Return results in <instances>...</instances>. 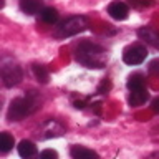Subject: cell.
Masks as SVG:
<instances>
[{"mask_svg":"<svg viewBox=\"0 0 159 159\" xmlns=\"http://www.w3.org/2000/svg\"><path fill=\"white\" fill-rule=\"evenodd\" d=\"M18 7H20V10H22L25 15L40 13L45 8L43 7V0H20Z\"/></svg>","mask_w":159,"mask_h":159,"instance_id":"cell-11","label":"cell"},{"mask_svg":"<svg viewBox=\"0 0 159 159\" xmlns=\"http://www.w3.org/2000/svg\"><path fill=\"white\" fill-rule=\"evenodd\" d=\"M22 68L13 61H3L2 63V81L7 88H13L22 81Z\"/></svg>","mask_w":159,"mask_h":159,"instance_id":"cell-5","label":"cell"},{"mask_svg":"<svg viewBox=\"0 0 159 159\" xmlns=\"http://www.w3.org/2000/svg\"><path fill=\"white\" fill-rule=\"evenodd\" d=\"M109 88H111V83H109V80H103V83L99 84V88H98V93H99V94H104V93L109 91Z\"/></svg>","mask_w":159,"mask_h":159,"instance_id":"cell-19","label":"cell"},{"mask_svg":"<svg viewBox=\"0 0 159 159\" xmlns=\"http://www.w3.org/2000/svg\"><path fill=\"white\" fill-rule=\"evenodd\" d=\"M148 70H149V73L157 75V76H159V58L151 60V61H149V65H148Z\"/></svg>","mask_w":159,"mask_h":159,"instance_id":"cell-18","label":"cell"},{"mask_svg":"<svg viewBox=\"0 0 159 159\" xmlns=\"http://www.w3.org/2000/svg\"><path fill=\"white\" fill-rule=\"evenodd\" d=\"M128 89H139V88H146V81H144V75L143 73H133L128 78Z\"/></svg>","mask_w":159,"mask_h":159,"instance_id":"cell-14","label":"cell"},{"mask_svg":"<svg viewBox=\"0 0 159 159\" xmlns=\"http://www.w3.org/2000/svg\"><path fill=\"white\" fill-rule=\"evenodd\" d=\"M38 159H58V152L55 149H43Z\"/></svg>","mask_w":159,"mask_h":159,"instance_id":"cell-17","label":"cell"},{"mask_svg":"<svg viewBox=\"0 0 159 159\" xmlns=\"http://www.w3.org/2000/svg\"><path fill=\"white\" fill-rule=\"evenodd\" d=\"M138 37L146 45H151L152 48L159 50V32L151 27H143L138 30Z\"/></svg>","mask_w":159,"mask_h":159,"instance_id":"cell-7","label":"cell"},{"mask_svg":"<svg viewBox=\"0 0 159 159\" xmlns=\"http://www.w3.org/2000/svg\"><path fill=\"white\" fill-rule=\"evenodd\" d=\"M148 99H149L148 88H139V89H131V91H129L128 103H129V106L138 108V106H143Z\"/></svg>","mask_w":159,"mask_h":159,"instance_id":"cell-9","label":"cell"},{"mask_svg":"<svg viewBox=\"0 0 159 159\" xmlns=\"http://www.w3.org/2000/svg\"><path fill=\"white\" fill-rule=\"evenodd\" d=\"M148 159H159V151H156V152H152L151 156H149Z\"/></svg>","mask_w":159,"mask_h":159,"instance_id":"cell-21","label":"cell"},{"mask_svg":"<svg viewBox=\"0 0 159 159\" xmlns=\"http://www.w3.org/2000/svg\"><path fill=\"white\" fill-rule=\"evenodd\" d=\"M33 75L40 83H43V84L48 83V78H50L48 71L45 70V66H42V65H33Z\"/></svg>","mask_w":159,"mask_h":159,"instance_id":"cell-16","label":"cell"},{"mask_svg":"<svg viewBox=\"0 0 159 159\" xmlns=\"http://www.w3.org/2000/svg\"><path fill=\"white\" fill-rule=\"evenodd\" d=\"M151 106H152V111H154V113H159V98H156V99H152Z\"/></svg>","mask_w":159,"mask_h":159,"instance_id":"cell-20","label":"cell"},{"mask_svg":"<svg viewBox=\"0 0 159 159\" xmlns=\"http://www.w3.org/2000/svg\"><path fill=\"white\" fill-rule=\"evenodd\" d=\"M146 57H148V50L143 43H133L124 48V52H123V61L129 65V66L141 65L146 60Z\"/></svg>","mask_w":159,"mask_h":159,"instance_id":"cell-4","label":"cell"},{"mask_svg":"<svg viewBox=\"0 0 159 159\" xmlns=\"http://www.w3.org/2000/svg\"><path fill=\"white\" fill-rule=\"evenodd\" d=\"M70 156H71V159H99L98 152L84 146H73L70 151Z\"/></svg>","mask_w":159,"mask_h":159,"instance_id":"cell-12","label":"cell"},{"mask_svg":"<svg viewBox=\"0 0 159 159\" xmlns=\"http://www.w3.org/2000/svg\"><path fill=\"white\" fill-rule=\"evenodd\" d=\"M65 134V128L55 119H48L45 121L38 129L40 139H52V138H60Z\"/></svg>","mask_w":159,"mask_h":159,"instance_id":"cell-6","label":"cell"},{"mask_svg":"<svg viewBox=\"0 0 159 159\" xmlns=\"http://www.w3.org/2000/svg\"><path fill=\"white\" fill-rule=\"evenodd\" d=\"M88 28V18L84 15H73V17L65 18L61 23L55 30V37L58 38H66V37H73L84 32Z\"/></svg>","mask_w":159,"mask_h":159,"instance_id":"cell-3","label":"cell"},{"mask_svg":"<svg viewBox=\"0 0 159 159\" xmlns=\"http://www.w3.org/2000/svg\"><path fill=\"white\" fill-rule=\"evenodd\" d=\"M17 149H18V156L22 159H38L40 157V154L37 151V146H35L32 141H27V139L20 141Z\"/></svg>","mask_w":159,"mask_h":159,"instance_id":"cell-10","label":"cell"},{"mask_svg":"<svg viewBox=\"0 0 159 159\" xmlns=\"http://www.w3.org/2000/svg\"><path fill=\"white\" fill-rule=\"evenodd\" d=\"M108 13L114 20H126L129 17V8L124 2H111L108 5Z\"/></svg>","mask_w":159,"mask_h":159,"instance_id":"cell-8","label":"cell"},{"mask_svg":"<svg viewBox=\"0 0 159 159\" xmlns=\"http://www.w3.org/2000/svg\"><path fill=\"white\" fill-rule=\"evenodd\" d=\"M40 18H42V22L48 23V25H55L58 22V10L53 7H45L40 12Z\"/></svg>","mask_w":159,"mask_h":159,"instance_id":"cell-13","label":"cell"},{"mask_svg":"<svg viewBox=\"0 0 159 159\" xmlns=\"http://www.w3.org/2000/svg\"><path fill=\"white\" fill-rule=\"evenodd\" d=\"M12 148H13V138L8 133H2L0 134V151L8 152Z\"/></svg>","mask_w":159,"mask_h":159,"instance_id":"cell-15","label":"cell"},{"mask_svg":"<svg viewBox=\"0 0 159 159\" xmlns=\"http://www.w3.org/2000/svg\"><path fill=\"white\" fill-rule=\"evenodd\" d=\"M75 58L83 66L91 70H99V68H104L108 63V50L96 43L83 42L78 45L76 52H75Z\"/></svg>","mask_w":159,"mask_h":159,"instance_id":"cell-1","label":"cell"},{"mask_svg":"<svg viewBox=\"0 0 159 159\" xmlns=\"http://www.w3.org/2000/svg\"><path fill=\"white\" fill-rule=\"evenodd\" d=\"M40 106V99L35 94H27L22 98L12 99L10 106L7 109V119L8 121H22L23 118L33 114Z\"/></svg>","mask_w":159,"mask_h":159,"instance_id":"cell-2","label":"cell"}]
</instances>
